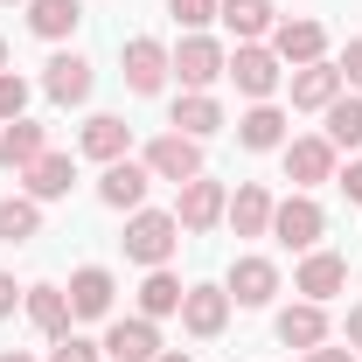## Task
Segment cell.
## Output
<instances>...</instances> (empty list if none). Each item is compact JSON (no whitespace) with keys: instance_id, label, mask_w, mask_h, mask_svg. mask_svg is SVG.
Segmentation results:
<instances>
[{"instance_id":"42","label":"cell","mask_w":362,"mask_h":362,"mask_svg":"<svg viewBox=\"0 0 362 362\" xmlns=\"http://www.w3.org/2000/svg\"><path fill=\"white\" fill-rule=\"evenodd\" d=\"M0 70H7V42H0Z\"/></svg>"},{"instance_id":"23","label":"cell","mask_w":362,"mask_h":362,"mask_svg":"<svg viewBox=\"0 0 362 362\" xmlns=\"http://www.w3.org/2000/svg\"><path fill=\"white\" fill-rule=\"evenodd\" d=\"M175 133L216 139V133H223V105H216L209 90H181V98H175Z\"/></svg>"},{"instance_id":"2","label":"cell","mask_w":362,"mask_h":362,"mask_svg":"<svg viewBox=\"0 0 362 362\" xmlns=\"http://www.w3.org/2000/svg\"><path fill=\"white\" fill-rule=\"evenodd\" d=\"M223 77L244 90L251 105H265L272 90L286 84V63L272 56V42H237V49H230V63H223Z\"/></svg>"},{"instance_id":"15","label":"cell","mask_w":362,"mask_h":362,"mask_svg":"<svg viewBox=\"0 0 362 362\" xmlns=\"http://www.w3.org/2000/svg\"><path fill=\"white\" fill-rule=\"evenodd\" d=\"M63 293H70V320H112V293L119 286H112L105 265H84V272H70Z\"/></svg>"},{"instance_id":"38","label":"cell","mask_w":362,"mask_h":362,"mask_svg":"<svg viewBox=\"0 0 362 362\" xmlns=\"http://www.w3.org/2000/svg\"><path fill=\"white\" fill-rule=\"evenodd\" d=\"M349 349H362V307H349Z\"/></svg>"},{"instance_id":"20","label":"cell","mask_w":362,"mask_h":362,"mask_svg":"<svg viewBox=\"0 0 362 362\" xmlns=\"http://www.w3.org/2000/svg\"><path fill=\"white\" fill-rule=\"evenodd\" d=\"M77 146H84L90 160H126V146H133V126L119 119V112H98V119H84V133H77Z\"/></svg>"},{"instance_id":"3","label":"cell","mask_w":362,"mask_h":362,"mask_svg":"<svg viewBox=\"0 0 362 362\" xmlns=\"http://www.w3.org/2000/svg\"><path fill=\"white\" fill-rule=\"evenodd\" d=\"M320 230H327V216H320L314 195H300V188H293L286 202H272V237H279L286 251H314Z\"/></svg>"},{"instance_id":"21","label":"cell","mask_w":362,"mask_h":362,"mask_svg":"<svg viewBox=\"0 0 362 362\" xmlns=\"http://www.w3.org/2000/svg\"><path fill=\"white\" fill-rule=\"evenodd\" d=\"M216 21H223L237 42H265L272 28H279V14H272V0H216Z\"/></svg>"},{"instance_id":"41","label":"cell","mask_w":362,"mask_h":362,"mask_svg":"<svg viewBox=\"0 0 362 362\" xmlns=\"http://www.w3.org/2000/svg\"><path fill=\"white\" fill-rule=\"evenodd\" d=\"M0 7H28V0H0Z\"/></svg>"},{"instance_id":"18","label":"cell","mask_w":362,"mask_h":362,"mask_svg":"<svg viewBox=\"0 0 362 362\" xmlns=\"http://www.w3.org/2000/svg\"><path fill=\"white\" fill-rule=\"evenodd\" d=\"M90 84H98V77H90V63H84V56H70V49H56V56L42 63V90L56 98V105H84Z\"/></svg>"},{"instance_id":"14","label":"cell","mask_w":362,"mask_h":362,"mask_svg":"<svg viewBox=\"0 0 362 362\" xmlns=\"http://www.w3.org/2000/svg\"><path fill=\"white\" fill-rule=\"evenodd\" d=\"M230 307H272V293H279V265L272 258H237L223 279Z\"/></svg>"},{"instance_id":"34","label":"cell","mask_w":362,"mask_h":362,"mask_svg":"<svg viewBox=\"0 0 362 362\" xmlns=\"http://www.w3.org/2000/svg\"><path fill=\"white\" fill-rule=\"evenodd\" d=\"M334 70H341V84H356V90H362V35L341 49V63H334Z\"/></svg>"},{"instance_id":"25","label":"cell","mask_w":362,"mask_h":362,"mask_svg":"<svg viewBox=\"0 0 362 362\" xmlns=\"http://www.w3.org/2000/svg\"><path fill=\"white\" fill-rule=\"evenodd\" d=\"M279 341H286V349H300V356L320 349V341H327V307H314V300L286 307V314H279Z\"/></svg>"},{"instance_id":"19","label":"cell","mask_w":362,"mask_h":362,"mask_svg":"<svg viewBox=\"0 0 362 362\" xmlns=\"http://www.w3.org/2000/svg\"><path fill=\"white\" fill-rule=\"evenodd\" d=\"M42 153H49V133L35 126V119H14V126H0V168H7V175H28Z\"/></svg>"},{"instance_id":"29","label":"cell","mask_w":362,"mask_h":362,"mask_svg":"<svg viewBox=\"0 0 362 362\" xmlns=\"http://www.w3.org/2000/svg\"><path fill=\"white\" fill-rule=\"evenodd\" d=\"M181 293H188V286H181L175 272H168V265H153V272H146V286H139V314H146V320L181 314Z\"/></svg>"},{"instance_id":"37","label":"cell","mask_w":362,"mask_h":362,"mask_svg":"<svg viewBox=\"0 0 362 362\" xmlns=\"http://www.w3.org/2000/svg\"><path fill=\"white\" fill-rule=\"evenodd\" d=\"M300 362H356V349H349V341H341V349H327V341H320V349H307Z\"/></svg>"},{"instance_id":"24","label":"cell","mask_w":362,"mask_h":362,"mask_svg":"<svg viewBox=\"0 0 362 362\" xmlns=\"http://www.w3.org/2000/svg\"><path fill=\"white\" fill-rule=\"evenodd\" d=\"M21 307H28V320H35V334H70V293L63 286H28L21 293Z\"/></svg>"},{"instance_id":"17","label":"cell","mask_w":362,"mask_h":362,"mask_svg":"<svg viewBox=\"0 0 362 362\" xmlns=\"http://www.w3.org/2000/svg\"><path fill=\"white\" fill-rule=\"evenodd\" d=\"M223 223L237 230V237H272V188H265V181H237Z\"/></svg>"},{"instance_id":"8","label":"cell","mask_w":362,"mask_h":362,"mask_svg":"<svg viewBox=\"0 0 362 362\" xmlns=\"http://www.w3.org/2000/svg\"><path fill=\"white\" fill-rule=\"evenodd\" d=\"M146 175L153 181H195L202 175V139H188V133H160L153 146H146Z\"/></svg>"},{"instance_id":"36","label":"cell","mask_w":362,"mask_h":362,"mask_svg":"<svg viewBox=\"0 0 362 362\" xmlns=\"http://www.w3.org/2000/svg\"><path fill=\"white\" fill-rule=\"evenodd\" d=\"M21 293H28V286H14V272H0V320L21 307Z\"/></svg>"},{"instance_id":"30","label":"cell","mask_w":362,"mask_h":362,"mask_svg":"<svg viewBox=\"0 0 362 362\" xmlns=\"http://www.w3.org/2000/svg\"><path fill=\"white\" fill-rule=\"evenodd\" d=\"M42 230V202L35 195H7L0 202V244H28Z\"/></svg>"},{"instance_id":"26","label":"cell","mask_w":362,"mask_h":362,"mask_svg":"<svg viewBox=\"0 0 362 362\" xmlns=\"http://www.w3.org/2000/svg\"><path fill=\"white\" fill-rule=\"evenodd\" d=\"M237 139H244V146H251V153H279V146H286V112H279V105H251V112H244V119H237Z\"/></svg>"},{"instance_id":"22","label":"cell","mask_w":362,"mask_h":362,"mask_svg":"<svg viewBox=\"0 0 362 362\" xmlns=\"http://www.w3.org/2000/svg\"><path fill=\"white\" fill-rule=\"evenodd\" d=\"M70 181H77V160H70V153H56V146H49L42 160H35V168H28V175H21V188H28V195H35V202H63V195H70Z\"/></svg>"},{"instance_id":"33","label":"cell","mask_w":362,"mask_h":362,"mask_svg":"<svg viewBox=\"0 0 362 362\" xmlns=\"http://www.w3.org/2000/svg\"><path fill=\"white\" fill-rule=\"evenodd\" d=\"M168 14H175L188 35H202V28L216 21V0H168Z\"/></svg>"},{"instance_id":"5","label":"cell","mask_w":362,"mask_h":362,"mask_svg":"<svg viewBox=\"0 0 362 362\" xmlns=\"http://www.w3.org/2000/svg\"><path fill=\"white\" fill-rule=\"evenodd\" d=\"M168 77H175V49L153 42V35H133L126 42V90L153 98V90H168Z\"/></svg>"},{"instance_id":"13","label":"cell","mask_w":362,"mask_h":362,"mask_svg":"<svg viewBox=\"0 0 362 362\" xmlns=\"http://www.w3.org/2000/svg\"><path fill=\"white\" fill-rule=\"evenodd\" d=\"M98 349H105L112 362H153V356H160V327H153L146 314H133V320H112Z\"/></svg>"},{"instance_id":"12","label":"cell","mask_w":362,"mask_h":362,"mask_svg":"<svg viewBox=\"0 0 362 362\" xmlns=\"http://www.w3.org/2000/svg\"><path fill=\"white\" fill-rule=\"evenodd\" d=\"M286 90H293V112H327V105H334L349 84H341V70L320 56V63H300V70L286 77Z\"/></svg>"},{"instance_id":"39","label":"cell","mask_w":362,"mask_h":362,"mask_svg":"<svg viewBox=\"0 0 362 362\" xmlns=\"http://www.w3.org/2000/svg\"><path fill=\"white\" fill-rule=\"evenodd\" d=\"M0 362H35V356H28V349H0Z\"/></svg>"},{"instance_id":"11","label":"cell","mask_w":362,"mask_h":362,"mask_svg":"<svg viewBox=\"0 0 362 362\" xmlns=\"http://www.w3.org/2000/svg\"><path fill=\"white\" fill-rule=\"evenodd\" d=\"M272 56L293 63V70H300V63H320V56H327V28H320L314 14H293V21L272 28Z\"/></svg>"},{"instance_id":"35","label":"cell","mask_w":362,"mask_h":362,"mask_svg":"<svg viewBox=\"0 0 362 362\" xmlns=\"http://www.w3.org/2000/svg\"><path fill=\"white\" fill-rule=\"evenodd\" d=\"M334 181H341V195H349V202H362V160H349V168H334Z\"/></svg>"},{"instance_id":"40","label":"cell","mask_w":362,"mask_h":362,"mask_svg":"<svg viewBox=\"0 0 362 362\" xmlns=\"http://www.w3.org/2000/svg\"><path fill=\"white\" fill-rule=\"evenodd\" d=\"M153 362H195V356H181V349H160V356H153Z\"/></svg>"},{"instance_id":"6","label":"cell","mask_w":362,"mask_h":362,"mask_svg":"<svg viewBox=\"0 0 362 362\" xmlns=\"http://www.w3.org/2000/svg\"><path fill=\"white\" fill-rule=\"evenodd\" d=\"M341 286H349V258H341V251H320V244L300 258V272H293V293L314 300V307H327Z\"/></svg>"},{"instance_id":"31","label":"cell","mask_w":362,"mask_h":362,"mask_svg":"<svg viewBox=\"0 0 362 362\" xmlns=\"http://www.w3.org/2000/svg\"><path fill=\"white\" fill-rule=\"evenodd\" d=\"M28 112V77H14V70H0V126H14Z\"/></svg>"},{"instance_id":"27","label":"cell","mask_w":362,"mask_h":362,"mask_svg":"<svg viewBox=\"0 0 362 362\" xmlns=\"http://www.w3.org/2000/svg\"><path fill=\"white\" fill-rule=\"evenodd\" d=\"M77 21H84V0H28V28L42 42H70Z\"/></svg>"},{"instance_id":"1","label":"cell","mask_w":362,"mask_h":362,"mask_svg":"<svg viewBox=\"0 0 362 362\" xmlns=\"http://www.w3.org/2000/svg\"><path fill=\"white\" fill-rule=\"evenodd\" d=\"M119 244H126V258H133V265H168V258H175V244H181V223H175V209H133V223H126V237H119Z\"/></svg>"},{"instance_id":"9","label":"cell","mask_w":362,"mask_h":362,"mask_svg":"<svg viewBox=\"0 0 362 362\" xmlns=\"http://www.w3.org/2000/svg\"><path fill=\"white\" fill-rule=\"evenodd\" d=\"M223 209H230V188H223V181H209V175L181 181V202H175V223L181 230H216V223H223Z\"/></svg>"},{"instance_id":"28","label":"cell","mask_w":362,"mask_h":362,"mask_svg":"<svg viewBox=\"0 0 362 362\" xmlns=\"http://www.w3.org/2000/svg\"><path fill=\"white\" fill-rule=\"evenodd\" d=\"M320 119H327V133H320V139H327L334 153H356V146H362V98H349V90H341Z\"/></svg>"},{"instance_id":"32","label":"cell","mask_w":362,"mask_h":362,"mask_svg":"<svg viewBox=\"0 0 362 362\" xmlns=\"http://www.w3.org/2000/svg\"><path fill=\"white\" fill-rule=\"evenodd\" d=\"M49 362H105V349L84 341V334H56V341H49Z\"/></svg>"},{"instance_id":"7","label":"cell","mask_w":362,"mask_h":362,"mask_svg":"<svg viewBox=\"0 0 362 362\" xmlns=\"http://www.w3.org/2000/svg\"><path fill=\"white\" fill-rule=\"evenodd\" d=\"M223 63H230V49L216 42V35H181V49H175L181 90H209L216 77H223Z\"/></svg>"},{"instance_id":"10","label":"cell","mask_w":362,"mask_h":362,"mask_svg":"<svg viewBox=\"0 0 362 362\" xmlns=\"http://www.w3.org/2000/svg\"><path fill=\"white\" fill-rule=\"evenodd\" d=\"M181 327H188L195 341H216L230 327V293L223 286H188V293H181Z\"/></svg>"},{"instance_id":"4","label":"cell","mask_w":362,"mask_h":362,"mask_svg":"<svg viewBox=\"0 0 362 362\" xmlns=\"http://www.w3.org/2000/svg\"><path fill=\"white\" fill-rule=\"evenodd\" d=\"M279 153H286V181H293L300 195H314L320 181H334V160H341V153H334V146H327L320 133H307V139H286Z\"/></svg>"},{"instance_id":"16","label":"cell","mask_w":362,"mask_h":362,"mask_svg":"<svg viewBox=\"0 0 362 362\" xmlns=\"http://www.w3.org/2000/svg\"><path fill=\"white\" fill-rule=\"evenodd\" d=\"M146 160H112L105 175H98V202L105 209H146Z\"/></svg>"}]
</instances>
